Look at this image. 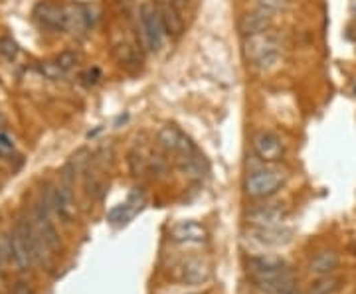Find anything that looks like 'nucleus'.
<instances>
[{
	"mask_svg": "<svg viewBox=\"0 0 356 294\" xmlns=\"http://www.w3.org/2000/svg\"><path fill=\"white\" fill-rule=\"evenodd\" d=\"M285 261L281 257H274V255H258V257H249L247 259V267H249V273H256V271H271V269H281L285 267Z\"/></svg>",
	"mask_w": 356,
	"mask_h": 294,
	"instance_id": "nucleus-22",
	"label": "nucleus"
},
{
	"mask_svg": "<svg viewBox=\"0 0 356 294\" xmlns=\"http://www.w3.org/2000/svg\"><path fill=\"white\" fill-rule=\"evenodd\" d=\"M87 10V20H89V28H96L99 22V8L96 4H85Z\"/></svg>",
	"mask_w": 356,
	"mask_h": 294,
	"instance_id": "nucleus-31",
	"label": "nucleus"
},
{
	"mask_svg": "<svg viewBox=\"0 0 356 294\" xmlns=\"http://www.w3.org/2000/svg\"><path fill=\"white\" fill-rule=\"evenodd\" d=\"M0 263H2V259H0Z\"/></svg>",
	"mask_w": 356,
	"mask_h": 294,
	"instance_id": "nucleus-35",
	"label": "nucleus"
},
{
	"mask_svg": "<svg viewBox=\"0 0 356 294\" xmlns=\"http://www.w3.org/2000/svg\"><path fill=\"white\" fill-rule=\"evenodd\" d=\"M212 279L210 263L202 257H190L180 264V280L186 286H202Z\"/></svg>",
	"mask_w": 356,
	"mask_h": 294,
	"instance_id": "nucleus-10",
	"label": "nucleus"
},
{
	"mask_svg": "<svg viewBox=\"0 0 356 294\" xmlns=\"http://www.w3.org/2000/svg\"><path fill=\"white\" fill-rule=\"evenodd\" d=\"M10 294H34V289L28 280H16L10 289Z\"/></svg>",
	"mask_w": 356,
	"mask_h": 294,
	"instance_id": "nucleus-30",
	"label": "nucleus"
},
{
	"mask_svg": "<svg viewBox=\"0 0 356 294\" xmlns=\"http://www.w3.org/2000/svg\"><path fill=\"white\" fill-rule=\"evenodd\" d=\"M157 144L161 146L164 152L175 156H184L196 152V146L192 140L188 139L178 126L175 124H164L157 133Z\"/></svg>",
	"mask_w": 356,
	"mask_h": 294,
	"instance_id": "nucleus-6",
	"label": "nucleus"
},
{
	"mask_svg": "<svg viewBox=\"0 0 356 294\" xmlns=\"http://www.w3.org/2000/svg\"><path fill=\"white\" fill-rule=\"evenodd\" d=\"M177 168L178 172L188 178V180H202L206 176V162L202 156H198L196 152L192 155L177 156Z\"/></svg>",
	"mask_w": 356,
	"mask_h": 294,
	"instance_id": "nucleus-19",
	"label": "nucleus"
},
{
	"mask_svg": "<svg viewBox=\"0 0 356 294\" xmlns=\"http://www.w3.org/2000/svg\"><path fill=\"white\" fill-rule=\"evenodd\" d=\"M252 148L263 162H279L285 156V144L271 131H258L252 137Z\"/></svg>",
	"mask_w": 356,
	"mask_h": 294,
	"instance_id": "nucleus-8",
	"label": "nucleus"
},
{
	"mask_svg": "<svg viewBox=\"0 0 356 294\" xmlns=\"http://www.w3.org/2000/svg\"><path fill=\"white\" fill-rule=\"evenodd\" d=\"M271 30V14L263 12V10H256V12H245L240 18V32L243 36H258L263 32Z\"/></svg>",
	"mask_w": 356,
	"mask_h": 294,
	"instance_id": "nucleus-16",
	"label": "nucleus"
},
{
	"mask_svg": "<svg viewBox=\"0 0 356 294\" xmlns=\"http://www.w3.org/2000/svg\"><path fill=\"white\" fill-rule=\"evenodd\" d=\"M42 201L48 205L49 212H54L64 223H71V219L76 216V203H74V196L67 184L48 186L46 194L42 196Z\"/></svg>",
	"mask_w": 356,
	"mask_h": 294,
	"instance_id": "nucleus-5",
	"label": "nucleus"
},
{
	"mask_svg": "<svg viewBox=\"0 0 356 294\" xmlns=\"http://www.w3.org/2000/svg\"><path fill=\"white\" fill-rule=\"evenodd\" d=\"M277 294H301L299 293V289H297V284L295 286H289V289H285V291H281V293Z\"/></svg>",
	"mask_w": 356,
	"mask_h": 294,
	"instance_id": "nucleus-34",
	"label": "nucleus"
},
{
	"mask_svg": "<svg viewBox=\"0 0 356 294\" xmlns=\"http://www.w3.org/2000/svg\"><path fill=\"white\" fill-rule=\"evenodd\" d=\"M127 166H129L131 176L135 178H143L148 174V155H145L141 148H133L127 155Z\"/></svg>",
	"mask_w": 356,
	"mask_h": 294,
	"instance_id": "nucleus-21",
	"label": "nucleus"
},
{
	"mask_svg": "<svg viewBox=\"0 0 356 294\" xmlns=\"http://www.w3.org/2000/svg\"><path fill=\"white\" fill-rule=\"evenodd\" d=\"M340 263V257L337 251L324 249L319 251L317 255H313L307 263V273L311 277H324V275H333L337 271Z\"/></svg>",
	"mask_w": 356,
	"mask_h": 294,
	"instance_id": "nucleus-14",
	"label": "nucleus"
},
{
	"mask_svg": "<svg viewBox=\"0 0 356 294\" xmlns=\"http://www.w3.org/2000/svg\"><path fill=\"white\" fill-rule=\"evenodd\" d=\"M54 62L58 63L62 69H64L65 74H69L78 63H80V54L78 52H74V49H65V52H62L60 56H56V60Z\"/></svg>",
	"mask_w": 356,
	"mask_h": 294,
	"instance_id": "nucleus-24",
	"label": "nucleus"
},
{
	"mask_svg": "<svg viewBox=\"0 0 356 294\" xmlns=\"http://www.w3.org/2000/svg\"><path fill=\"white\" fill-rule=\"evenodd\" d=\"M0 56H2L4 60H8V62L16 60L18 44L12 38H8V36L0 38Z\"/></svg>",
	"mask_w": 356,
	"mask_h": 294,
	"instance_id": "nucleus-26",
	"label": "nucleus"
},
{
	"mask_svg": "<svg viewBox=\"0 0 356 294\" xmlns=\"http://www.w3.org/2000/svg\"><path fill=\"white\" fill-rule=\"evenodd\" d=\"M148 172L153 176H159V178L166 176L168 174V160L162 155H159V152L148 155Z\"/></svg>",
	"mask_w": 356,
	"mask_h": 294,
	"instance_id": "nucleus-23",
	"label": "nucleus"
},
{
	"mask_svg": "<svg viewBox=\"0 0 356 294\" xmlns=\"http://www.w3.org/2000/svg\"><path fill=\"white\" fill-rule=\"evenodd\" d=\"M157 12L161 18V24L168 38H180L184 32V20L180 16V10L170 2V0H157L155 2Z\"/></svg>",
	"mask_w": 356,
	"mask_h": 294,
	"instance_id": "nucleus-12",
	"label": "nucleus"
},
{
	"mask_svg": "<svg viewBox=\"0 0 356 294\" xmlns=\"http://www.w3.org/2000/svg\"><path fill=\"white\" fill-rule=\"evenodd\" d=\"M14 155V142L8 135L0 133V156L2 158H8V156Z\"/></svg>",
	"mask_w": 356,
	"mask_h": 294,
	"instance_id": "nucleus-28",
	"label": "nucleus"
},
{
	"mask_svg": "<svg viewBox=\"0 0 356 294\" xmlns=\"http://www.w3.org/2000/svg\"><path fill=\"white\" fill-rule=\"evenodd\" d=\"M65 30H69L76 36H83L89 28V20H87V10L85 4L71 2L65 6Z\"/></svg>",
	"mask_w": 356,
	"mask_h": 294,
	"instance_id": "nucleus-17",
	"label": "nucleus"
},
{
	"mask_svg": "<svg viewBox=\"0 0 356 294\" xmlns=\"http://www.w3.org/2000/svg\"><path fill=\"white\" fill-rule=\"evenodd\" d=\"M342 277L339 275H324V277H317L309 284L307 293L305 294H337L342 289Z\"/></svg>",
	"mask_w": 356,
	"mask_h": 294,
	"instance_id": "nucleus-20",
	"label": "nucleus"
},
{
	"mask_svg": "<svg viewBox=\"0 0 356 294\" xmlns=\"http://www.w3.org/2000/svg\"><path fill=\"white\" fill-rule=\"evenodd\" d=\"M170 2H173V4L177 6L180 12H182V10H184V8H186L188 4H190V0H170Z\"/></svg>",
	"mask_w": 356,
	"mask_h": 294,
	"instance_id": "nucleus-33",
	"label": "nucleus"
},
{
	"mask_svg": "<svg viewBox=\"0 0 356 294\" xmlns=\"http://www.w3.org/2000/svg\"><path fill=\"white\" fill-rule=\"evenodd\" d=\"M40 74H42L46 79H49V81H58V79H62L67 76L64 69H62L58 63L54 62V60H52V62L42 63V65H40Z\"/></svg>",
	"mask_w": 356,
	"mask_h": 294,
	"instance_id": "nucleus-25",
	"label": "nucleus"
},
{
	"mask_svg": "<svg viewBox=\"0 0 356 294\" xmlns=\"http://www.w3.org/2000/svg\"><path fill=\"white\" fill-rule=\"evenodd\" d=\"M256 2H258L259 10H263L267 14H276L285 6V0H256Z\"/></svg>",
	"mask_w": 356,
	"mask_h": 294,
	"instance_id": "nucleus-27",
	"label": "nucleus"
},
{
	"mask_svg": "<svg viewBox=\"0 0 356 294\" xmlns=\"http://www.w3.org/2000/svg\"><path fill=\"white\" fill-rule=\"evenodd\" d=\"M34 20L42 30L58 34L65 30V6H60L56 2L44 0L36 4L34 8Z\"/></svg>",
	"mask_w": 356,
	"mask_h": 294,
	"instance_id": "nucleus-7",
	"label": "nucleus"
},
{
	"mask_svg": "<svg viewBox=\"0 0 356 294\" xmlns=\"http://www.w3.org/2000/svg\"><path fill=\"white\" fill-rule=\"evenodd\" d=\"M115 4L119 6V10L125 16H131L135 12V8H137V2L135 0H115Z\"/></svg>",
	"mask_w": 356,
	"mask_h": 294,
	"instance_id": "nucleus-32",
	"label": "nucleus"
},
{
	"mask_svg": "<svg viewBox=\"0 0 356 294\" xmlns=\"http://www.w3.org/2000/svg\"><path fill=\"white\" fill-rule=\"evenodd\" d=\"M252 239H256L261 245H267V247H279V245H285L289 239H291V229H283L281 225L277 227H252L249 229Z\"/></svg>",
	"mask_w": 356,
	"mask_h": 294,
	"instance_id": "nucleus-15",
	"label": "nucleus"
},
{
	"mask_svg": "<svg viewBox=\"0 0 356 294\" xmlns=\"http://www.w3.org/2000/svg\"><path fill=\"white\" fill-rule=\"evenodd\" d=\"M141 46L143 44H139L133 36L121 34L119 38H115L111 47H113V56L119 65L131 74H135L143 67V62H145V52Z\"/></svg>",
	"mask_w": 356,
	"mask_h": 294,
	"instance_id": "nucleus-4",
	"label": "nucleus"
},
{
	"mask_svg": "<svg viewBox=\"0 0 356 294\" xmlns=\"http://www.w3.org/2000/svg\"><path fill=\"white\" fill-rule=\"evenodd\" d=\"M249 279L254 282V286L261 294H277L289 286L297 284L295 273L291 267H281V269H271V271H256L249 273Z\"/></svg>",
	"mask_w": 356,
	"mask_h": 294,
	"instance_id": "nucleus-3",
	"label": "nucleus"
},
{
	"mask_svg": "<svg viewBox=\"0 0 356 294\" xmlns=\"http://www.w3.org/2000/svg\"><path fill=\"white\" fill-rule=\"evenodd\" d=\"M81 79H83L85 85H96V83H99V79H101V69L99 67H91V69H87L81 76Z\"/></svg>",
	"mask_w": 356,
	"mask_h": 294,
	"instance_id": "nucleus-29",
	"label": "nucleus"
},
{
	"mask_svg": "<svg viewBox=\"0 0 356 294\" xmlns=\"http://www.w3.org/2000/svg\"><path fill=\"white\" fill-rule=\"evenodd\" d=\"M287 174L279 168H259L245 178V194L254 200H267L285 186Z\"/></svg>",
	"mask_w": 356,
	"mask_h": 294,
	"instance_id": "nucleus-2",
	"label": "nucleus"
},
{
	"mask_svg": "<svg viewBox=\"0 0 356 294\" xmlns=\"http://www.w3.org/2000/svg\"><path fill=\"white\" fill-rule=\"evenodd\" d=\"M170 239L177 243L198 245V243H204L208 239V231L196 221H180L170 229Z\"/></svg>",
	"mask_w": 356,
	"mask_h": 294,
	"instance_id": "nucleus-13",
	"label": "nucleus"
},
{
	"mask_svg": "<svg viewBox=\"0 0 356 294\" xmlns=\"http://www.w3.org/2000/svg\"><path fill=\"white\" fill-rule=\"evenodd\" d=\"M10 241H12V261L16 263L20 271H30V267L34 264L32 251L28 247L24 235L18 231L16 227L10 231Z\"/></svg>",
	"mask_w": 356,
	"mask_h": 294,
	"instance_id": "nucleus-18",
	"label": "nucleus"
},
{
	"mask_svg": "<svg viewBox=\"0 0 356 294\" xmlns=\"http://www.w3.org/2000/svg\"><path fill=\"white\" fill-rule=\"evenodd\" d=\"M285 216H287V212L279 203L254 205L245 212V219L252 227H277L283 223Z\"/></svg>",
	"mask_w": 356,
	"mask_h": 294,
	"instance_id": "nucleus-9",
	"label": "nucleus"
},
{
	"mask_svg": "<svg viewBox=\"0 0 356 294\" xmlns=\"http://www.w3.org/2000/svg\"><path fill=\"white\" fill-rule=\"evenodd\" d=\"M279 42L277 38L271 34V30L263 32V34H258V36H247L245 40V56L252 63H256L261 58L269 56V54H276V52H281L279 49Z\"/></svg>",
	"mask_w": 356,
	"mask_h": 294,
	"instance_id": "nucleus-11",
	"label": "nucleus"
},
{
	"mask_svg": "<svg viewBox=\"0 0 356 294\" xmlns=\"http://www.w3.org/2000/svg\"><path fill=\"white\" fill-rule=\"evenodd\" d=\"M137 24L141 34V44L151 54H161L166 40V32L162 28L161 18L155 2H143L137 8Z\"/></svg>",
	"mask_w": 356,
	"mask_h": 294,
	"instance_id": "nucleus-1",
	"label": "nucleus"
}]
</instances>
